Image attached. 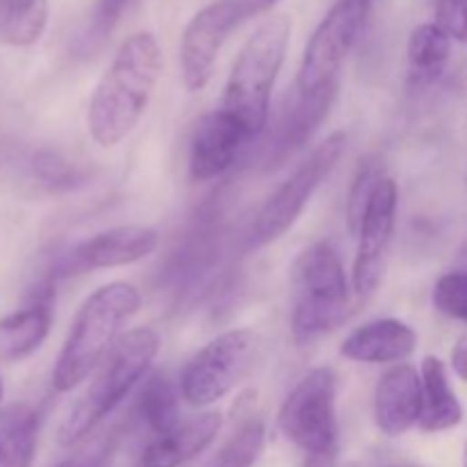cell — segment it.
<instances>
[{
  "label": "cell",
  "instance_id": "33",
  "mask_svg": "<svg viewBox=\"0 0 467 467\" xmlns=\"http://www.w3.org/2000/svg\"><path fill=\"white\" fill-rule=\"evenodd\" d=\"M461 260L467 265V240H465V244L461 246Z\"/></svg>",
  "mask_w": 467,
  "mask_h": 467
},
{
  "label": "cell",
  "instance_id": "27",
  "mask_svg": "<svg viewBox=\"0 0 467 467\" xmlns=\"http://www.w3.org/2000/svg\"><path fill=\"white\" fill-rule=\"evenodd\" d=\"M126 7L128 0H96L89 23H87L85 32L78 39V55L89 57V55L99 53L112 36L114 27L121 21Z\"/></svg>",
  "mask_w": 467,
  "mask_h": 467
},
{
  "label": "cell",
  "instance_id": "5",
  "mask_svg": "<svg viewBox=\"0 0 467 467\" xmlns=\"http://www.w3.org/2000/svg\"><path fill=\"white\" fill-rule=\"evenodd\" d=\"M290 36L292 18L274 14L255 27L228 73L222 109L233 114L251 137H258L267 128L272 91L285 62Z\"/></svg>",
  "mask_w": 467,
  "mask_h": 467
},
{
  "label": "cell",
  "instance_id": "34",
  "mask_svg": "<svg viewBox=\"0 0 467 467\" xmlns=\"http://www.w3.org/2000/svg\"><path fill=\"white\" fill-rule=\"evenodd\" d=\"M463 467H467V441H465V447H463Z\"/></svg>",
  "mask_w": 467,
  "mask_h": 467
},
{
  "label": "cell",
  "instance_id": "3",
  "mask_svg": "<svg viewBox=\"0 0 467 467\" xmlns=\"http://www.w3.org/2000/svg\"><path fill=\"white\" fill-rule=\"evenodd\" d=\"M160 351V337L153 328L140 327L123 333L103 363L96 368L89 388L62 420L57 441L62 447H78L96 431L100 422L149 377Z\"/></svg>",
  "mask_w": 467,
  "mask_h": 467
},
{
  "label": "cell",
  "instance_id": "17",
  "mask_svg": "<svg viewBox=\"0 0 467 467\" xmlns=\"http://www.w3.org/2000/svg\"><path fill=\"white\" fill-rule=\"evenodd\" d=\"M223 427V415L208 410L178 424L167 436H158L137 459L135 467H182L208 450Z\"/></svg>",
  "mask_w": 467,
  "mask_h": 467
},
{
  "label": "cell",
  "instance_id": "24",
  "mask_svg": "<svg viewBox=\"0 0 467 467\" xmlns=\"http://www.w3.org/2000/svg\"><path fill=\"white\" fill-rule=\"evenodd\" d=\"M265 442H267L265 422L249 415L205 467H254L263 456Z\"/></svg>",
  "mask_w": 467,
  "mask_h": 467
},
{
  "label": "cell",
  "instance_id": "2",
  "mask_svg": "<svg viewBox=\"0 0 467 467\" xmlns=\"http://www.w3.org/2000/svg\"><path fill=\"white\" fill-rule=\"evenodd\" d=\"M140 306V290L126 281H112L91 292L78 308L55 363V390L71 392L82 386L112 351L121 337V328L135 317Z\"/></svg>",
  "mask_w": 467,
  "mask_h": 467
},
{
  "label": "cell",
  "instance_id": "14",
  "mask_svg": "<svg viewBox=\"0 0 467 467\" xmlns=\"http://www.w3.org/2000/svg\"><path fill=\"white\" fill-rule=\"evenodd\" d=\"M422 415V377L409 363L388 369L374 390V422L388 438L404 436Z\"/></svg>",
  "mask_w": 467,
  "mask_h": 467
},
{
  "label": "cell",
  "instance_id": "11",
  "mask_svg": "<svg viewBox=\"0 0 467 467\" xmlns=\"http://www.w3.org/2000/svg\"><path fill=\"white\" fill-rule=\"evenodd\" d=\"M397 205H400V190L392 178H383L379 190L374 192L363 223L358 228V249H356L351 285L358 299L374 295L381 285L386 274L388 258H390L392 237H395Z\"/></svg>",
  "mask_w": 467,
  "mask_h": 467
},
{
  "label": "cell",
  "instance_id": "20",
  "mask_svg": "<svg viewBox=\"0 0 467 467\" xmlns=\"http://www.w3.org/2000/svg\"><path fill=\"white\" fill-rule=\"evenodd\" d=\"M337 91L340 89L324 91L317 96H299L295 91V99L290 100V105L283 112L281 123H278L274 158H285L287 153L301 149L313 137V132L322 126V121L331 112Z\"/></svg>",
  "mask_w": 467,
  "mask_h": 467
},
{
  "label": "cell",
  "instance_id": "12",
  "mask_svg": "<svg viewBox=\"0 0 467 467\" xmlns=\"http://www.w3.org/2000/svg\"><path fill=\"white\" fill-rule=\"evenodd\" d=\"M242 26L231 0H214L187 21L181 36V71L187 91H203L233 30Z\"/></svg>",
  "mask_w": 467,
  "mask_h": 467
},
{
  "label": "cell",
  "instance_id": "21",
  "mask_svg": "<svg viewBox=\"0 0 467 467\" xmlns=\"http://www.w3.org/2000/svg\"><path fill=\"white\" fill-rule=\"evenodd\" d=\"M39 441V415L27 404L0 410V467H30Z\"/></svg>",
  "mask_w": 467,
  "mask_h": 467
},
{
  "label": "cell",
  "instance_id": "1",
  "mask_svg": "<svg viewBox=\"0 0 467 467\" xmlns=\"http://www.w3.org/2000/svg\"><path fill=\"white\" fill-rule=\"evenodd\" d=\"M162 76V50L150 32H135L114 53L87 109L96 144L117 146L144 117Z\"/></svg>",
  "mask_w": 467,
  "mask_h": 467
},
{
  "label": "cell",
  "instance_id": "30",
  "mask_svg": "<svg viewBox=\"0 0 467 467\" xmlns=\"http://www.w3.org/2000/svg\"><path fill=\"white\" fill-rule=\"evenodd\" d=\"M57 467H108V442L96 441L91 445L82 447Z\"/></svg>",
  "mask_w": 467,
  "mask_h": 467
},
{
  "label": "cell",
  "instance_id": "13",
  "mask_svg": "<svg viewBox=\"0 0 467 467\" xmlns=\"http://www.w3.org/2000/svg\"><path fill=\"white\" fill-rule=\"evenodd\" d=\"M254 137L226 109H214L199 119L190 144V176L194 181H213L222 176L240 158L246 141Z\"/></svg>",
  "mask_w": 467,
  "mask_h": 467
},
{
  "label": "cell",
  "instance_id": "25",
  "mask_svg": "<svg viewBox=\"0 0 467 467\" xmlns=\"http://www.w3.org/2000/svg\"><path fill=\"white\" fill-rule=\"evenodd\" d=\"M30 173L46 192H71L85 182V171L55 149H41L30 158Z\"/></svg>",
  "mask_w": 467,
  "mask_h": 467
},
{
  "label": "cell",
  "instance_id": "7",
  "mask_svg": "<svg viewBox=\"0 0 467 467\" xmlns=\"http://www.w3.org/2000/svg\"><path fill=\"white\" fill-rule=\"evenodd\" d=\"M372 12V0H337L315 27L296 73V94L317 96L340 89L345 59L354 50Z\"/></svg>",
  "mask_w": 467,
  "mask_h": 467
},
{
  "label": "cell",
  "instance_id": "31",
  "mask_svg": "<svg viewBox=\"0 0 467 467\" xmlns=\"http://www.w3.org/2000/svg\"><path fill=\"white\" fill-rule=\"evenodd\" d=\"M233 7H235L237 16L242 18V23L249 21V18L260 16V14L269 12L274 5H278L281 0H231Z\"/></svg>",
  "mask_w": 467,
  "mask_h": 467
},
{
  "label": "cell",
  "instance_id": "26",
  "mask_svg": "<svg viewBox=\"0 0 467 467\" xmlns=\"http://www.w3.org/2000/svg\"><path fill=\"white\" fill-rule=\"evenodd\" d=\"M386 178V167L379 155H365L358 162V169L351 181L349 194H347V226H349L351 235H358V228L363 223L365 210H368L369 201H372L374 192Z\"/></svg>",
  "mask_w": 467,
  "mask_h": 467
},
{
  "label": "cell",
  "instance_id": "16",
  "mask_svg": "<svg viewBox=\"0 0 467 467\" xmlns=\"http://www.w3.org/2000/svg\"><path fill=\"white\" fill-rule=\"evenodd\" d=\"M418 349V333L401 319L383 317L354 328L340 345V354L354 363H404Z\"/></svg>",
  "mask_w": 467,
  "mask_h": 467
},
{
  "label": "cell",
  "instance_id": "32",
  "mask_svg": "<svg viewBox=\"0 0 467 467\" xmlns=\"http://www.w3.org/2000/svg\"><path fill=\"white\" fill-rule=\"evenodd\" d=\"M451 369L461 381L467 383V337H461L451 349Z\"/></svg>",
  "mask_w": 467,
  "mask_h": 467
},
{
  "label": "cell",
  "instance_id": "28",
  "mask_svg": "<svg viewBox=\"0 0 467 467\" xmlns=\"http://www.w3.org/2000/svg\"><path fill=\"white\" fill-rule=\"evenodd\" d=\"M431 299L438 313L467 324V267L438 278Z\"/></svg>",
  "mask_w": 467,
  "mask_h": 467
},
{
  "label": "cell",
  "instance_id": "36",
  "mask_svg": "<svg viewBox=\"0 0 467 467\" xmlns=\"http://www.w3.org/2000/svg\"><path fill=\"white\" fill-rule=\"evenodd\" d=\"M0 401H3V381H0Z\"/></svg>",
  "mask_w": 467,
  "mask_h": 467
},
{
  "label": "cell",
  "instance_id": "15",
  "mask_svg": "<svg viewBox=\"0 0 467 467\" xmlns=\"http://www.w3.org/2000/svg\"><path fill=\"white\" fill-rule=\"evenodd\" d=\"M55 281L46 278L32 290L26 308L0 319V360L16 363L35 354L50 333Z\"/></svg>",
  "mask_w": 467,
  "mask_h": 467
},
{
  "label": "cell",
  "instance_id": "29",
  "mask_svg": "<svg viewBox=\"0 0 467 467\" xmlns=\"http://www.w3.org/2000/svg\"><path fill=\"white\" fill-rule=\"evenodd\" d=\"M436 23L451 41H467V0H438Z\"/></svg>",
  "mask_w": 467,
  "mask_h": 467
},
{
  "label": "cell",
  "instance_id": "4",
  "mask_svg": "<svg viewBox=\"0 0 467 467\" xmlns=\"http://www.w3.org/2000/svg\"><path fill=\"white\" fill-rule=\"evenodd\" d=\"M290 287V327L296 347L313 345L354 313V285L347 281L340 251L331 242H315L296 255Z\"/></svg>",
  "mask_w": 467,
  "mask_h": 467
},
{
  "label": "cell",
  "instance_id": "19",
  "mask_svg": "<svg viewBox=\"0 0 467 467\" xmlns=\"http://www.w3.org/2000/svg\"><path fill=\"white\" fill-rule=\"evenodd\" d=\"M409 73L406 85L410 91H424L436 85L450 64L451 39L436 21L422 23L409 36Z\"/></svg>",
  "mask_w": 467,
  "mask_h": 467
},
{
  "label": "cell",
  "instance_id": "22",
  "mask_svg": "<svg viewBox=\"0 0 467 467\" xmlns=\"http://www.w3.org/2000/svg\"><path fill=\"white\" fill-rule=\"evenodd\" d=\"M135 413L155 438L167 436L181 424V397L167 374L158 369L141 381Z\"/></svg>",
  "mask_w": 467,
  "mask_h": 467
},
{
  "label": "cell",
  "instance_id": "35",
  "mask_svg": "<svg viewBox=\"0 0 467 467\" xmlns=\"http://www.w3.org/2000/svg\"><path fill=\"white\" fill-rule=\"evenodd\" d=\"M388 467H424V465H388Z\"/></svg>",
  "mask_w": 467,
  "mask_h": 467
},
{
  "label": "cell",
  "instance_id": "18",
  "mask_svg": "<svg viewBox=\"0 0 467 467\" xmlns=\"http://www.w3.org/2000/svg\"><path fill=\"white\" fill-rule=\"evenodd\" d=\"M422 377V415L418 427L427 433H442L463 422V406L451 388L447 365L438 356H424L420 365Z\"/></svg>",
  "mask_w": 467,
  "mask_h": 467
},
{
  "label": "cell",
  "instance_id": "23",
  "mask_svg": "<svg viewBox=\"0 0 467 467\" xmlns=\"http://www.w3.org/2000/svg\"><path fill=\"white\" fill-rule=\"evenodd\" d=\"M48 26V0H0V41L30 48Z\"/></svg>",
  "mask_w": 467,
  "mask_h": 467
},
{
  "label": "cell",
  "instance_id": "10",
  "mask_svg": "<svg viewBox=\"0 0 467 467\" xmlns=\"http://www.w3.org/2000/svg\"><path fill=\"white\" fill-rule=\"evenodd\" d=\"M160 244V235L155 228L144 223H121L96 233L89 240L78 242L68 251H64L53 265L50 281L57 278L78 276V274L96 272V269H114L135 265L149 258Z\"/></svg>",
  "mask_w": 467,
  "mask_h": 467
},
{
  "label": "cell",
  "instance_id": "9",
  "mask_svg": "<svg viewBox=\"0 0 467 467\" xmlns=\"http://www.w3.org/2000/svg\"><path fill=\"white\" fill-rule=\"evenodd\" d=\"M347 150V135L342 130L331 132L324 141H319L308 158L276 187L272 196L265 201L251 228V242L255 246H267L285 235L301 213L306 210L308 201L317 192V187L331 176L340 158Z\"/></svg>",
  "mask_w": 467,
  "mask_h": 467
},
{
  "label": "cell",
  "instance_id": "6",
  "mask_svg": "<svg viewBox=\"0 0 467 467\" xmlns=\"http://www.w3.org/2000/svg\"><path fill=\"white\" fill-rule=\"evenodd\" d=\"M278 429L304 459H333L340 451L337 374L315 368L296 383L278 409Z\"/></svg>",
  "mask_w": 467,
  "mask_h": 467
},
{
  "label": "cell",
  "instance_id": "8",
  "mask_svg": "<svg viewBox=\"0 0 467 467\" xmlns=\"http://www.w3.org/2000/svg\"><path fill=\"white\" fill-rule=\"evenodd\" d=\"M258 347V333L242 327L210 340L182 368V400L196 409H205L231 395L254 368Z\"/></svg>",
  "mask_w": 467,
  "mask_h": 467
}]
</instances>
